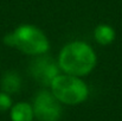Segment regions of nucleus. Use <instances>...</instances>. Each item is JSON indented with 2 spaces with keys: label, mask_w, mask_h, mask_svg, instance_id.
Wrapping results in <instances>:
<instances>
[{
  "label": "nucleus",
  "mask_w": 122,
  "mask_h": 121,
  "mask_svg": "<svg viewBox=\"0 0 122 121\" xmlns=\"http://www.w3.org/2000/svg\"><path fill=\"white\" fill-rule=\"evenodd\" d=\"M96 57L91 47L82 42L66 45L59 55L61 68L72 76H82L90 73L95 65Z\"/></svg>",
  "instance_id": "1"
},
{
  "label": "nucleus",
  "mask_w": 122,
  "mask_h": 121,
  "mask_svg": "<svg viewBox=\"0 0 122 121\" xmlns=\"http://www.w3.org/2000/svg\"><path fill=\"white\" fill-rule=\"evenodd\" d=\"M5 44L15 46L20 51L29 55L43 53L49 49V43L45 35L39 29L32 25H21L13 33L5 37Z\"/></svg>",
  "instance_id": "2"
},
{
  "label": "nucleus",
  "mask_w": 122,
  "mask_h": 121,
  "mask_svg": "<svg viewBox=\"0 0 122 121\" xmlns=\"http://www.w3.org/2000/svg\"><path fill=\"white\" fill-rule=\"evenodd\" d=\"M51 88L55 97L66 105L81 103L88 96L86 85L72 75H58L52 81Z\"/></svg>",
  "instance_id": "3"
},
{
  "label": "nucleus",
  "mask_w": 122,
  "mask_h": 121,
  "mask_svg": "<svg viewBox=\"0 0 122 121\" xmlns=\"http://www.w3.org/2000/svg\"><path fill=\"white\" fill-rule=\"evenodd\" d=\"M33 114L39 121H58L62 114V108L53 94L41 91L35 100Z\"/></svg>",
  "instance_id": "4"
},
{
  "label": "nucleus",
  "mask_w": 122,
  "mask_h": 121,
  "mask_svg": "<svg viewBox=\"0 0 122 121\" xmlns=\"http://www.w3.org/2000/svg\"><path fill=\"white\" fill-rule=\"evenodd\" d=\"M31 73L35 79L46 84L51 85L52 81L58 76V68L50 58H37L31 65Z\"/></svg>",
  "instance_id": "5"
},
{
  "label": "nucleus",
  "mask_w": 122,
  "mask_h": 121,
  "mask_svg": "<svg viewBox=\"0 0 122 121\" xmlns=\"http://www.w3.org/2000/svg\"><path fill=\"white\" fill-rule=\"evenodd\" d=\"M12 121H32L33 119V109L30 105L20 102L17 103L11 112Z\"/></svg>",
  "instance_id": "6"
},
{
  "label": "nucleus",
  "mask_w": 122,
  "mask_h": 121,
  "mask_svg": "<svg viewBox=\"0 0 122 121\" xmlns=\"http://www.w3.org/2000/svg\"><path fill=\"white\" fill-rule=\"evenodd\" d=\"M1 88L5 93H15L20 88V77L13 71H8L4 75L1 81Z\"/></svg>",
  "instance_id": "7"
},
{
  "label": "nucleus",
  "mask_w": 122,
  "mask_h": 121,
  "mask_svg": "<svg viewBox=\"0 0 122 121\" xmlns=\"http://www.w3.org/2000/svg\"><path fill=\"white\" fill-rule=\"evenodd\" d=\"M114 36L115 33L113 29L108 25H100L95 30V38L100 44H103V45L112 43L114 39Z\"/></svg>",
  "instance_id": "8"
},
{
  "label": "nucleus",
  "mask_w": 122,
  "mask_h": 121,
  "mask_svg": "<svg viewBox=\"0 0 122 121\" xmlns=\"http://www.w3.org/2000/svg\"><path fill=\"white\" fill-rule=\"evenodd\" d=\"M11 107V99L6 93H0V112H4Z\"/></svg>",
  "instance_id": "9"
}]
</instances>
